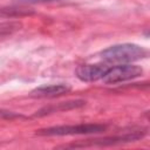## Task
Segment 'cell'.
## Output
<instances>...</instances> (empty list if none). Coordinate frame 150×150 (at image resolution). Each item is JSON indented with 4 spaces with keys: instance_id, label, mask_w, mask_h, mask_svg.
I'll return each instance as SVG.
<instances>
[{
    "instance_id": "cell-1",
    "label": "cell",
    "mask_w": 150,
    "mask_h": 150,
    "mask_svg": "<svg viewBox=\"0 0 150 150\" xmlns=\"http://www.w3.org/2000/svg\"><path fill=\"white\" fill-rule=\"evenodd\" d=\"M148 56V50L136 43H118L102 50L101 57L107 63H131Z\"/></svg>"
},
{
    "instance_id": "cell-2",
    "label": "cell",
    "mask_w": 150,
    "mask_h": 150,
    "mask_svg": "<svg viewBox=\"0 0 150 150\" xmlns=\"http://www.w3.org/2000/svg\"><path fill=\"white\" fill-rule=\"evenodd\" d=\"M107 129L105 124L97 123H83L76 125H59L50 127L46 129H40L36 131V135L40 136H70V135H90L100 134Z\"/></svg>"
},
{
    "instance_id": "cell-3",
    "label": "cell",
    "mask_w": 150,
    "mask_h": 150,
    "mask_svg": "<svg viewBox=\"0 0 150 150\" xmlns=\"http://www.w3.org/2000/svg\"><path fill=\"white\" fill-rule=\"evenodd\" d=\"M142 74H143V68L139 66L131 63L115 64V66H110V68L103 76L102 81L107 84H116L137 79L142 76Z\"/></svg>"
},
{
    "instance_id": "cell-4",
    "label": "cell",
    "mask_w": 150,
    "mask_h": 150,
    "mask_svg": "<svg viewBox=\"0 0 150 150\" xmlns=\"http://www.w3.org/2000/svg\"><path fill=\"white\" fill-rule=\"evenodd\" d=\"M145 135H146V129L145 130H132L129 132H124L123 135L96 138V139H88V143H86V144L84 143L83 144H73V145H69L66 148H83V146H89V145H100V146L115 145V144H122V143L138 141V139L143 138Z\"/></svg>"
},
{
    "instance_id": "cell-5",
    "label": "cell",
    "mask_w": 150,
    "mask_h": 150,
    "mask_svg": "<svg viewBox=\"0 0 150 150\" xmlns=\"http://www.w3.org/2000/svg\"><path fill=\"white\" fill-rule=\"evenodd\" d=\"M110 66L107 63L82 64L76 69V76L82 82H94L102 80Z\"/></svg>"
},
{
    "instance_id": "cell-6",
    "label": "cell",
    "mask_w": 150,
    "mask_h": 150,
    "mask_svg": "<svg viewBox=\"0 0 150 150\" xmlns=\"http://www.w3.org/2000/svg\"><path fill=\"white\" fill-rule=\"evenodd\" d=\"M70 91V86L66 83L57 84H43L30 91L32 97H56Z\"/></svg>"
},
{
    "instance_id": "cell-7",
    "label": "cell",
    "mask_w": 150,
    "mask_h": 150,
    "mask_svg": "<svg viewBox=\"0 0 150 150\" xmlns=\"http://www.w3.org/2000/svg\"><path fill=\"white\" fill-rule=\"evenodd\" d=\"M86 104V101L83 100H75V101H68V102H61L57 103L56 105H50V107H45L42 109H40L39 111H36V114L34 116H45L52 112H59V111H64V110H70V109H75V108H80L83 107Z\"/></svg>"
},
{
    "instance_id": "cell-8",
    "label": "cell",
    "mask_w": 150,
    "mask_h": 150,
    "mask_svg": "<svg viewBox=\"0 0 150 150\" xmlns=\"http://www.w3.org/2000/svg\"><path fill=\"white\" fill-rule=\"evenodd\" d=\"M33 12L27 11V9H21V8H15V7H6V8H0V18H13L18 15H26L30 14Z\"/></svg>"
},
{
    "instance_id": "cell-9",
    "label": "cell",
    "mask_w": 150,
    "mask_h": 150,
    "mask_svg": "<svg viewBox=\"0 0 150 150\" xmlns=\"http://www.w3.org/2000/svg\"><path fill=\"white\" fill-rule=\"evenodd\" d=\"M57 0H19V4H43V2H52Z\"/></svg>"
}]
</instances>
